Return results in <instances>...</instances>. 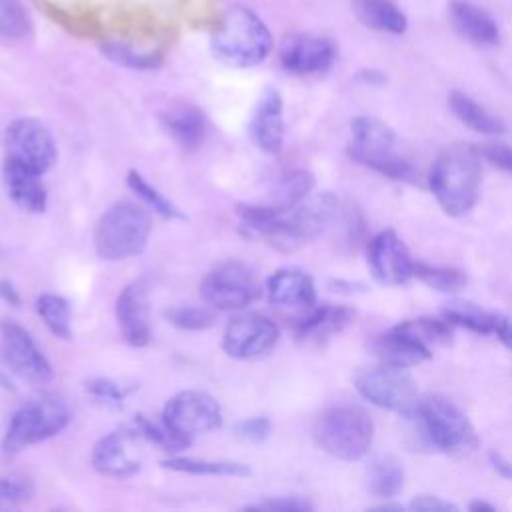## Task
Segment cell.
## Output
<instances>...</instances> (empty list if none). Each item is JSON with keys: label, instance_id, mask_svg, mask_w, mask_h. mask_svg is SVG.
<instances>
[{"label": "cell", "instance_id": "6da1fadb", "mask_svg": "<svg viewBox=\"0 0 512 512\" xmlns=\"http://www.w3.org/2000/svg\"><path fill=\"white\" fill-rule=\"evenodd\" d=\"M482 166L478 148L456 144L442 150L428 174V184L442 206L450 216L468 214L480 194Z\"/></svg>", "mask_w": 512, "mask_h": 512}, {"label": "cell", "instance_id": "7a4b0ae2", "mask_svg": "<svg viewBox=\"0 0 512 512\" xmlns=\"http://www.w3.org/2000/svg\"><path fill=\"white\" fill-rule=\"evenodd\" d=\"M274 38L264 20L246 6H230L212 34L214 56L232 68H252L268 58Z\"/></svg>", "mask_w": 512, "mask_h": 512}, {"label": "cell", "instance_id": "3957f363", "mask_svg": "<svg viewBox=\"0 0 512 512\" xmlns=\"http://www.w3.org/2000/svg\"><path fill=\"white\" fill-rule=\"evenodd\" d=\"M152 232V218L142 204L120 200L98 218L94 248L102 260L118 262L142 254Z\"/></svg>", "mask_w": 512, "mask_h": 512}, {"label": "cell", "instance_id": "277c9868", "mask_svg": "<svg viewBox=\"0 0 512 512\" xmlns=\"http://www.w3.org/2000/svg\"><path fill=\"white\" fill-rule=\"evenodd\" d=\"M312 434L324 452L338 460L354 462L366 456L374 440V422L364 408L338 404L316 418Z\"/></svg>", "mask_w": 512, "mask_h": 512}, {"label": "cell", "instance_id": "5b68a950", "mask_svg": "<svg viewBox=\"0 0 512 512\" xmlns=\"http://www.w3.org/2000/svg\"><path fill=\"white\" fill-rule=\"evenodd\" d=\"M352 140L348 144V156L392 180L414 182L416 168L396 152L398 138L394 130L378 118L358 116L350 124Z\"/></svg>", "mask_w": 512, "mask_h": 512}, {"label": "cell", "instance_id": "8992f818", "mask_svg": "<svg viewBox=\"0 0 512 512\" xmlns=\"http://www.w3.org/2000/svg\"><path fill=\"white\" fill-rule=\"evenodd\" d=\"M424 440L450 454H466L478 446V438L468 416L446 396L428 394L418 400L414 414Z\"/></svg>", "mask_w": 512, "mask_h": 512}, {"label": "cell", "instance_id": "52a82bcc", "mask_svg": "<svg viewBox=\"0 0 512 512\" xmlns=\"http://www.w3.org/2000/svg\"><path fill=\"white\" fill-rule=\"evenodd\" d=\"M70 422L66 406L54 398H34L24 402L10 418L2 438V452L12 456L60 434Z\"/></svg>", "mask_w": 512, "mask_h": 512}, {"label": "cell", "instance_id": "ba28073f", "mask_svg": "<svg viewBox=\"0 0 512 512\" xmlns=\"http://www.w3.org/2000/svg\"><path fill=\"white\" fill-rule=\"evenodd\" d=\"M354 388L362 398L378 408L414 416L418 408V386L408 366L382 362L376 368L360 370L354 376Z\"/></svg>", "mask_w": 512, "mask_h": 512}, {"label": "cell", "instance_id": "9c48e42d", "mask_svg": "<svg viewBox=\"0 0 512 512\" xmlns=\"http://www.w3.org/2000/svg\"><path fill=\"white\" fill-rule=\"evenodd\" d=\"M160 418L174 436L190 446L196 436L212 432L222 424V408L204 390H182L164 404Z\"/></svg>", "mask_w": 512, "mask_h": 512}, {"label": "cell", "instance_id": "30bf717a", "mask_svg": "<svg viewBox=\"0 0 512 512\" xmlns=\"http://www.w3.org/2000/svg\"><path fill=\"white\" fill-rule=\"evenodd\" d=\"M260 294L254 272L238 260H226L212 268L200 282L202 300L222 312H238L252 304Z\"/></svg>", "mask_w": 512, "mask_h": 512}, {"label": "cell", "instance_id": "8fae6325", "mask_svg": "<svg viewBox=\"0 0 512 512\" xmlns=\"http://www.w3.org/2000/svg\"><path fill=\"white\" fill-rule=\"evenodd\" d=\"M6 158L20 162L40 174L48 172L58 156L50 128L32 116H20L6 126Z\"/></svg>", "mask_w": 512, "mask_h": 512}, {"label": "cell", "instance_id": "7c38bea8", "mask_svg": "<svg viewBox=\"0 0 512 512\" xmlns=\"http://www.w3.org/2000/svg\"><path fill=\"white\" fill-rule=\"evenodd\" d=\"M336 208L338 200L330 192L304 198L298 206L282 214L280 226L270 242L284 250L302 246L304 242L316 238L328 226V222L336 214Z\"/></svg>", "mask_w": 512, "mask_h": 512}, {"label": "cell", "instance_id": "4fadbf2b", "mask_svg": "<svg viewBox=\"0 0 512 512\" xmlns=\"http://www.w3.org/2000/svg\"><path fill=\"white\" fill-rule=\"evenodd\" d=\"M280 340L276 322L260 312L234 314L222 334V350L236 360H258L268 356Z\"/></svg>", "mask_w": 512, "mask_h": 512}, {"label": "cell", "instance_id": "5bb4252c", "mask_svg": "<svg viewBox=\"0 0 512 512\" xmlns=\"http://www.w3.org/2000/svg\"><path fill=\"white\" fill-rule=\"evenodd\" d=\"M0 348L4 364L12 374L30 382V384H46L52 380L54 370L34 342L30 332L12 320L0 322Z\"/></svg>", "mask_w": 512, "mask_h": 512}, {"label": "cell", "instance_id": "9a60e30c", "mask_svg": "<svg viewBox=\"0 0 512 512\" xmlns=\"http://www.w3.org/2000/svg\"><path fill=\"white\" fill-rule=\"evenodd\" d=\"M336 46L330 38L316 34H296L280 48V64L294 76H314L332 68Z\"/></svg>", "mask_w": 512, "mask_h": 512}, {"label": "cell", "instance_id": "2e32d148", "mask_svg": "<svg viewBox=\"0 0 512 512\" xmlns=\"http://www.w3.org/2000/svg\"><path fill=\"white\" fill-rule=\"evenodd\" d=\"M368 264L372 276L388 286L406 284L414 276V260L394 230H384L370 240Z\"/></svg>", "mask_w": 512, "mask_h": 512}, {"label": "cell", "instance_id": "e0dca14e", "mask_svg": "<svg viewBox=\"0 0 512 512\" xmlns=\"http://www.w3.org/2000/svg\"><path fill=\"white\" fill-rule=\"evenodd\" d=\"M116 320L122 338L136 348H142L152 338L150 298L144 282L134 280L122 288L116 298Z\"/></svg>", "mask_w": 512, "mask_h": 512}, {"label": "cell", "instance_id": "ac0fdd59", "mask_svg": "<svg viewBox=\"0 0 512 512\" xmlns=\"http://www.w3.org/2000/svg\"><path fill=\"white\" fill-rule=\"evenodd\" d=\"M252 142L268 154H278L284 144V102L278 90L266 88L248 122Z\"/></svg>", "mask_w": 512, "mask_h": 512}, {"label": "cell", "instance_id": "d6986e66", "mask_svg": "<svg viewBox=\"0 0 512 512\" xmlns=\"http://www.w3.org/2000/svg\"><path fill=\"white\" fill-rule=\"evenodd\" d=\"M160 124L184 150H196L208 136L210 122L204 110L188 100H172L158 112Z\"/></svg>", "mask_w": 512, "mask_h": 512}, {"label": "cell", "instance_id": "ffe728a7", "mask_svg": "<svg viewBox=\"0 0 512 512\" xmlns=\"http://www.w3.org/2000/svg\"><path fill=\"white\" fill-rule=\"evenodd\" d=\"M138 434L132 424L104 434L92 448L90 464L96 472L112 478H130L140 470V462L128 454L126 444Z\"/></svg>", "mask_w": 512, "mask_h": 512}, {"label": "cell", "instance_id": "44dd1931", "mask_svg": "<svg viewBox=\"0 0 512 512\" xmlns=\"http://www.w3.org/2000/svg\"><path fill=\"white\" fill-rule=\"evenodd\" d=\"M2 178L6 186V194L20 210L30 214H42L46 210L48 192L40 172L20 162H14L10 158H4Z\"/></svg>", "mask_w": 512, "mask_h": 512}, {"label": "cell", "instance_id": "7402d4cb", "mask_svg": "<svg viewBox=\"0 0 512 512\" xmlns=\"http://www.w3.org/2000/svg\"><path fill=\"white\" fill-rule=\"evenodd\" d=\"M266 298L282 308H310L316 302L312 278L300 268H280L266 280Z\"/></svg>", "mask_w": 512, "mask_h": 512}, {"label": "cell", "instance_id": "603a6c76", "mask_svg": "<svg viewBox=\"0 0 512 512\" xmlns=\"http://www.w3.org/2000/svg\"><path fill=\"white\" fill-rule=\"evenodd\" d=\"M448 18L452 28L476 46H494L500 40L496 20L468 0H452L448 4Z\"/></svg>", "mask_w": 512, "mask_h": 512}, {"label": "cell", "instance_id": "cb8c5ba5", "mask_svg": "<svg viewBox=\"0 0 512 512\" xmlns=\"http://www.w3.org/2000/svg\"><path fill=\"white\" fill-rule=\"evenodd\" d=\"M372 350L382 362L396 364V366H414L432 356L430 348L420 340H416L400 324L392 326L384 334H378L372 340Z\"/></svg>", "mask_w": 512, "mask_h": 512}, {"label": "cell", "instance_id": "d4e9b609", "mask_svg": "<svg viewBox=\"0 0 512 512\" xmlns=\"http://www.w3.org/2000/svg\"><path fill=\"white\" fill-rule=\"evenodd\" d=\"M354 318L348 306H318L296 324V338L302 342H324L342 332Z\"/></svg>", "mask_w": 512, "mask_h": 512}, {"label": "cell", "instance_id": "484cf974", "mask_svg": "<svg viewBox=\"0 0 512 512\" xmlns=\"http://www.w3.org/2000/svg\"><path fill=\"white\" fill-rule=\"evenodd\" d=\"M352 10L372 30L404 34L408 28V18L394 0H352Z\"/></svg>", "mask_w": 512, "mask_h": 512}, {"label": "cell", "instance_id": "4316f807", "mask_svg": "<svg viewBox=\"0 0 512 512\" xmlns=\"http://www.w3.org/2000/svg\"><path fill=\"white\" fill-rule=\"evenodd\" d=\"M452 112L456 114V118L460 122H464L470 130L486 134V136H494V134H502L504 132V122L490 114L482 104H478L476 100H472L468 94L454 90L448 98Z\"/></svg>", "mask_w": 512, "mask_h": 512}, {"label": "cell", "instance_id": "83f0119b", "mask_svg": "<svg viewBox=\"0 0 512 512\" xmlns=\"http://www.w3.org/2000/svg\"><path fill=\"white\" fill-rule=\"evenodd\" d=\"M162 466L174 472L194 474V476H232L242 478L250 474V468L244 462L236 460H206V458H190V456H168L162 460Z\"/></svg>", "mask_w": 512, "mask_h": 512}, {"label": "cell", "instance_id": "f1b7e54d", "mask_svg": "<svg viewBox=\"0 0 512 512\" xmlns=\"http://www.w3.org/2000/svg\"><path fill=\"white\" fill-rule=\"evenodd\" d=\"M314 188V176L308 170H290L284 172L270 194V206H274L280 212H288L294 206H298L304 198L310 196Z\"/></svg>", "mask_w": 512, "mask_h": 512}, {"label": "cell", "instance_id": "f546056e", "mask_svg": "<svg viewBox=\"0 0 512 512\" xmlns=\"http://www.w3.org/2000/svg\"><path fill=\"white\" fill-rule=\"evenodd\" d=\"M368 486L374 496L394 498L404 486L402 462L392 454L376 456L368 466Z\"/></svg>", "mask_w": 512, "mask_h": 512}, {"label": "cell", "instance_id": "4dcf8cb0", "mask_svg": "<svg viewBox=\"0 0 512 512\" xmlns=\"http://www.w3.org/2000/svg\"><path fill=\"white\" fill-rule=\"evenodd\" d=\"M126 184L148 210L168 220H186V214L170 198H166L156 186H152L140 172L130 170L126 176Z\"/></svg>", "mask_w": 512, "mask_h": 512}, {"label": "cell", "instance_id": "1f68e13d", "mask_svg": "<svg viewBox=\"0 0 512 512\" xmlns=\"http://www.w3.org/2000/svg\"><path fill=\"white\" fill-rule=\"evenodd\" d=\"M36 312L42 318L44 326L62 340H70L72 338V312H70V304L66 298H62L60 294H52V292H44L36 298Z\"/></svg>", "mask_w": 512, "mask_h": 512}, {"label": "cell", "instance_id": "d6a6232c", "mask_svg": "<svg viewBox=\"0 0 512 512\" xmlns=\"http://www.w3.org/2000/svg\"><path fill=\"white\" fill-rule=\"evenodd\" d=\"M442 316L452 326H462L476 334H492L496 326V314L472 302H450L448 306L442 308Z\"/></svg>", "mask_w": 512, "mask_h": 512}, {"label": "cell", "instance_id": "836d02e7", "mask_svg": "<svg viewBox=\"0 0 512 512\" xmlns=\"http://www.w3.org/2000/svg\"><path fill=\"white\" fill-rule=\"evenodd\" d=\"M414 276L424 282L426 286L438 290V292H458L466 286L468 278L462 270L452 266H430L424 262H414Z\"/></svg>", "mask_w": 512, "mask_h": 512}, {"label": "cell", "instance_id": "e575fe53", "mask_svg": "<svg viewBox=\"0 0 512 512\" xmlns=\"http://www.w3.org/2000/svg\"><path fill=\"white\" fill-rule=\"evenodd\" d=\"M130 424L136 430L138 438L156 444L160 450L176 454V452H182L186 448V444L178 436L172 434V430L162 422V418L160 420H152V418H148L144 414H138Z\"/></svg>", "mask_w": 512, "mask_h": 512}, {"label": "cell", "instance_id": "d590c367", "mask_svg": "<svg viewBox=\"0 0 512 512\" xmlns=\"http://www.w3.org/2000/svg\"><path fill=\"white\" fill-rule=\"evenodd\" d=\"M32 34V18L22 0H0V36L22 40Z\"/></svg>", "mask_w": 512, "mask_h": 512}, {"label": "cell", "instance_id": "8d00e7d4", "mask_svg": "<svg viewBox=\"0 0 512 512\" xmlns=\"http://www.w3.org/2000/svg\"><path fill=\"white\" fill-rule=\"evenodd\" d=\"M400 326L408 330L416 340L426 344L428 348L432 344H448L452 340V328H454L444 316L442 318L420 316L414 320H404L400 322Z\"/></svg>", "mask_w": 512, "mask_h": 512}, {"label": "cell", "instance_id": "74e56055", "mask_svg": "<svg viewBox=\"0 0 512 512\" xmlns=\"http://www.w3.org/2000/svg\"><path fill=\"white\" fill-rule=\"evenodd\" d=\"M102 52L116 64H122L126 68L134 70H150L158 68L162 62V56L158 52H146V50H136L124 42H106L102 46Z\"/></svg>", "mask_w": 512, "mask_h": 512}, {"label": "cell", "instance_id": "f35d334b", "mask_svg": "<svg viewBox=\"0 0 512 512\" xmlns=\"http://www.w3.org/2000/svg\"><path fill=\"white\" fill-rule=\"evenodd\" d=\"M164 316L170 324L188 332H202L216 324L214 308H210L208 304L206 306H174L166 310Z\"/></svg>", "mask_w": 512, "mask_h": 512}, {"label": "cell", "instance_id": "ab89813d", "mask_svg": "<svg viewBox=\"0 0 512 512\" xmlns=\"http://www.w3.org/2000/svg\"><path fill=\"white\" fill-rule=\"evenodd\" d=\"M34 494V484L24 474H0V500L8 506L28 502Z\"/></svg>", "mask_w": 512, "mask_h": 512}, {"label": "cell", "instance_id": "60d3db41", "mask_svg": "<svg viewBox=\"0 0 512 512\" xmlns=\"http://www.w3.org/2000/svg\"><path fill=\"white\" fill-rule=\"evenodd\" d=\"M86 390L98 398L102 404H106L108 408H122L126 396L130 394L132 388H126L114 380L108 378H90L86 382Z\"/></svg>", "mask_w": 512, "mask_h": 512}, {"label": "cell", "instance_id": "b9f144b4", "mask_svg": "<svg viewBox=\"0 0 512 512\" xmlns=\"http://www.w3.org/2000/svg\"><path fill=\"white\" fill-rule=\"evenodd\" d=\"M234 436L242 442H264L272 432V420L268 416H252L234 424Z\"/></svg>", "mask_w": 512, "mask_h": 512}, {"label": "cell", "instance_id": "7bdbcfd3", "mask_svg": "<svg viewBox=\"0 0 512 512\" xmlns=\"http://www.w3.org/2000/svg\"><path fill=\"white\" fill-rule=\"evenodd\" d=\"M246 510H274V512H306L312 510L314 504L302 496H280V498H266L254 504H246Z\"/></svg>", "mask_w": 512, "mask_h": 512}, {"label": "cell", "instance_id": "ee69618b", "mask_svg": "<svg viewBox=\"0 0 512 512\" xmlns=\"http://www.w3.org/2000/svg\"><path fill=\"white\" fill-rule=\"evenodd\" d=\"M478 154L496 168L512 174V148L502 142H486L478 148Z\"/></svg>", "mask_w": 512, "mask_h": 512}, {"label": "cell", "instance_id": "f6af8a7d", "mask_svg": "<svg viewBox=\"0 0 512 512\" xmlns=\"http://www.w3.org/2000/svg\"><path fill=\"white\" fill-rule=\"evenodd\" d=\"M412 510H420V512H448V510H458L456 504L446 502L438 496L432 494H420L410 502Z\"/></svg>", "mask_w": 512, "mask_h": 512}, {"label": "cell", "instance_id": "bcb514c9", "mask_svg": "<svg viewBox=\"0 0 512 512\" xmlns=\"http://www.w3.org/2000/svg\"><path fill=\"white\" fill-rule=\"evenodd\" d=\"M494 332H496V336L500 338V342L512 350V316L496 314Z\"/></svg>", "mask_w": 512, "mask_h": 512}, {"label": "cell", "instance_id": "7dc6e473", "mask_svg": "<svg viewBox=\"0 0 512 512\" xmlns=\"http://www.w3.org/2000/svg\"><path fill=\"white\" fill-rule=\"evenodd\" d=\"M488 458H490L492 468H494L502 478L512 480V460H506V458H504L502 454H498V452H490Z\"/></svg>", "mask_w": 512, "mask_h": 512}, {"label": "cell", "instance_id": "c3c4849f", "mask_svg": "<svg viewBox=\"0 0 512 512\" xmlns=\"http://www.w3.org/2000/svg\"><path fill=\"white\" fill-rule=\"evenodd\" d=\"M0 298L10 306H20V292L10 280H0Z\"/></svg>", "mask_w": 512, "mask_h": 512}, {"label": "cell", "instance_id": "681fc988", "mask_svg": "<svg viewBox=\"0 0 512 512\" xmlns=\"http://www.w3.org/2000/svg\"><path fill=\"white\" fill-rule=\"evenodd\" d=\"M356 78H358L360 82H364V84H372V86H380V84H384V82H386V76H384L380 70H372V68H368V70H360V72L356 74Z\"/></svg>", "mask_w": 512, "mask_h": 512}, {"label": "cell", "instance_id": "f907efd6", "mask_svg": "<svg viewBox=\"0 0 512 512\" xmlns=\"http://www.w3.org/2000/svg\"><path fill=\"white\" fill-rule=\"evenodd\" d=\"M468 510H472V512H480V510L482 512H494V506L484 502V500H474V502L468 504Z\"/></svg>", "mask_w": 512, "mask_h": 512}, {"label": "cell", "instance_id": "816d5d0a", "mask_svg": "<svg viewBox=\"0 0 512 512\" xmlns=\"http://www.w3.org/2000/svg\"><path fill=\"white\" fill-rule=\"evenodd\" d=\"M376 510H402V506L400 504H380V506H376Z\"/></svg>", "mask_w": 512, "mask_h": 512}, {"label": "cell", "instance_id": "f5cc1de1", "mask_svg": "<svg viewBox=\"0 0 512 512\" xmlns=\"http://www.w3.org/2000/svg\"><path fill=\"white\" fill-rule=\"evenodd\" d=\"M4 508H8V504H4V502L0 500V510H4Z\"/></svg>", "mask_w": 512, "mask_h": 512}]
</instances>
